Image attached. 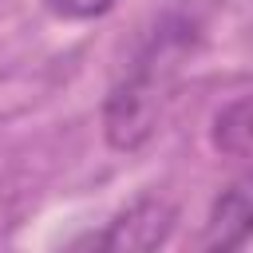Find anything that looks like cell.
<instances>
[{
	"label": "cell",
	"instance_id": "7a4b0ae2",
	"mask_svg": "<svg viewBox=\"0 0 253 253\" xmlns=\"http://www.w3.org/2000/svg\"><path fill=\"white\" fill-rule=\"evenodd\" d=\"M174 229V210L162 198H138L130 202L103 237H95L99 249H158Z\"/></svg>",
	"mask_w": 253,
	"mask_h": 253
},
{
	"label": "cell",
	"instance_id": "277c9868",
	"mask_svg": "<svg viewBox=\"0 0 253 253\" xmlns=\"http://www.w3.org/2000/svg\"><path fill=\"white\" fill-rule=\"evenodd\" d=\"M249 134H253L249 130V99L241 95V99H233V103H225L217 111V119H213V142L229 158H249Z\"/></svg>",
	"mask_w": 253,
	"mask_h": 253
},
{
	"label": "cell",
	"instance_id": "6da1fadb",
	"mask_svg": "<svg viewBox=\"0 0 253 253\" xmlns=\"http://www.w3.org/2000/svg\"><path fill=\"white\" fill-rule=\"evenodd\" d=\"M166 103V63L142 59L107 99L103 107V130L115 150H138L158 130Z\"/></svg>",
	"mask_w": 253,
	"mask_h": 253
},
{
	"label": "cell",
	"instance_id": "3957f363",
	"mask_svg": "<svg viewBox=\"0 0 253 253\" xmlns=\"http://www.w3.org/2000/svg\"><path fill=\"white\" fill-rule=\"evenodd\" d=\"M249 225H253V202H249V186L233 182L217 194L210 221H206V245L210 249H241L249 241Z\"/></svg>",
	"mask_w": 253,
	"mask_h": 253
},
{
	"label": "cell",
	"instance_id": "5b68a950",
	"mask_svg": "<svg viewBox=\"0 0 253 253\" xmlns=\"http://www.w3.org/2000/svg\"><path fill=\"white\" fill-rule=\"evenodd\" d=\"M43 4L59 20H95L115 8V0H43Z\"/></svg>",
	"mask_w": 253,
	"mask_h": 253
}]
</instances>
